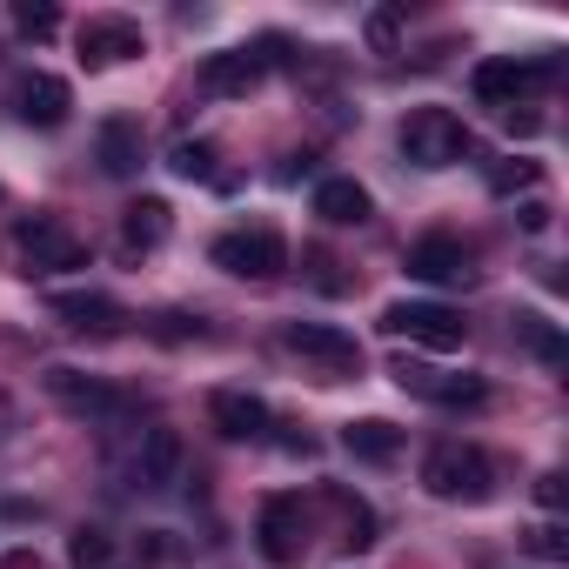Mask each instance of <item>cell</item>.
Here are the masks:
<instances>
[{"label": "cell", "mask_w": 569, "mask_h": 569, "mask_svg": "<svg viewBox=\"0 0 569 569\" xmlns=\"http://www.w3.org/2000/svg\"><path fill=\"white\" fill-rule=\"evenodd\" d=\"M422 489L436 502H489L496 496V469L476 442H436L422 456Z\"/></svg>", "instance_id": "6da1fadb"}, {"label": "cell", "mask_w": 569, "mask_h": 569, "mask_svg": "<svg viewBox=\"0 0 569 569\" xmlns=\"http://www.w3.org/2000/svg\"><path fill=\"white\" fill-rule=\"evenodd\" d=\"M469 148H476V141H469V121L449 114V108H416V114L402 121V154H409L416 168H456Z\"/></svg>", "instance_id": "7a4b0ae2"}, {"label": "cell", "mask_w": 569, "mask_h": 569, "mask_svg": "<svg viewBox=\"0 0 569 569\" xmlns=\"http://www.w3.org/2000/svg\"><path fill=\"white\" fill-rule=\"evenodd\" d=\"M281 349L302 356V362H316L329 382L362 376V342L349 329H336V322H289V329H281Z\"/></svg>", "instance_id": "3957f363"}, {"label": "cell", "mask_w": 569, "mask_h": 569, "mask_svg": "<svg viewBox=\"0 0 569 569\" xmlns=\"http://www.w3.org/2000/svg\"><path fill=\"white\" fill-rule=\"evenodd\" d=\"M382 329L389 336H409V342H422L436 356H456L469 342V322L456 309H442V302H389L382 309Z\"/></svg>", "instance_id": "277c9868"}, {"label": "cell", "mask_w": 569, "mask_h": 569, "mask_svg": "<svg viewBox=\"0 0 569 569\" xmlns=\"http://www.w3.org/2000/svg\"><path fill=\"white\" fill-rule=\"evenodd\" d=\"M214 268L241 274V281H274L281 268H289V241H281L274 228H234L214 241Z\"/></svg>", "instance_id": "5b68a950"}, {"label": "cell", "mask_w": 569, "mask_h": 569, "mask_svg": "<svg viewBox=\"0 0 569 569\" xmlns=\"http://www.w3.org/2000/svg\"><path fill=\"white\" fill-rule=\"evenodd\" d=\"M542 81H549V61H516V54L476 61V74H469L476 101H482V108H509V114H516V101H529Z\"/></svg>", "instance_id": "8992f818"}, {"label": "cell", "mask_w": 569, "mask_h": 569, "mask_svg": "<svg viewBox=\"0 0 569 569\" xmlns=\"http://www.w3.org/2000/svg\"><path fill=\"white\" fill-rule=\"evenodd\" d=\"M274 41H261V48H221V54H208L201 61V94H214V101H234V94H248V88H261L268 81V68H274V54H268Z\"/></svg>", "instance_id": "52a82bcc"}, {"label": "cell", "mask_w": 569, "mask_h": 569, "mask_svg": "<svg viewBox=\"0 0 569 569\" xmlns=\"http://www.w3.org/2000/svg\"><path fill=\"white\" fill-rule=\"evenodd\" d=\"M14 241H21L28 268H41V274H54V268H81V261H88L81 234H74L68 221H54V214H34V221H21V228H14Z\"/></svg>", "instance_id": "ba28073f"}, {"label": "cell", "mask_w": 569, "mask_h": 569, "mask_svg": "<svg viewBox=\"0 0 569 569\" xmlns=\"http://www.w3.org/2000/svg\"><path fill=\"white\" fill-rule=\"evenodd\" d=\"M14 114L28 121V128H61L68 121V108H74V88L61 81V74H48V68H34V74H21L14 81Z\"/></svg>", "instance_id": "9c48e42d"}, {"label": "cell", "mask_w": 569, "mask_h": 569, "mask_svg": "<svg viewBox=\"0 0 569 569\" xmlns=\"http://www.w3.org/2000/svg\"><path fill=\"white\" fill-rule=\"evenodd\" d=\"M48 309H54L74 336H121V329H128V309H121L114 296H101V289H61Z\"/></svg>", "instance_id": "30bf717a"}, {"label": "cell", "mask_w": 569, "mask_h": 569, "mask_svg": "<svg viewBox=\"0 0 569 569\" xmlns=\"http://www.w3.org/2000/svg\"><path fill=\"white\" fill-rule=\"evenodd\" d=\"M48 396L74 416H128V396L108 389L101 376H81V369H48Z\"/></svg>", "instance_id": "8fae6325"}, {"label": "cell", "mask_w": 569, "mask_h": 569, "mask_svg": "<svg viewBox=\"0 0 569 569\" xmlns=\"http://www.w3.org/2000/svg\"><path fill=\"white\" fill-rule=\"evenodd\" d=\"M208 422H214L228 442H261V436L274 429L268 402H261V396H248V389H214V396H208Z\"/></svg>", "instance_id": "7c38bea8"}, {"label": "cell", "mask_w": 569, "mask_h": 569, "mask_svg": "<svg viewBox=\"0 0 569 569\" xmlns=\"http://www.w3.org/2000/svg\"><path fill=\"white\" fill-rule=\"evenodd\" d=\"M181 476V436L174 429H141L134 456H128V482L134 489H168Z\"/></svg>", "instance_id": "4fadbf2b"}, {"label": "cell", "mask_w": 569, "mask_h": 569, "mask_svg": "<svg viewBox=\"0 0 569 569\" xmlns=\"http://www.w3.org/2000/svg\"><path fill=\"white\" fill-rule=\"evenodd\" d=\"M402 389L436 402V409H482L489 402V382L482 376H449V369H402Z\"/></svg>", "instance_id": "5bb4252c"}, {"label": "cell", "mask_w": 569, "mask_h": 569, "mask_svg": "<svg viewBox=\"0 0 569 569\" xmlns=\"http://www.w3.org/2000/svg\"><path fill=\"white\" fill-rule=\"evenodd\" d=\"M141 48H148L141 28L121 21V14H101V21L81 28V61H88V68H121V61H134Z\"/></svg>", "instance_id": "9a60e30c"}, {"label": "cell", "mask_w": 569, "mask_h": 569, "mask_svg": "<svg viewBox=\"0 0 569 569\" xmlns=\"http://www.w3.org/2000/svg\"><path fill=\"white\" fill-rule=\"evenodd\" d=\"M261 556L268 562H281V569H289V562H302V496H274L268 509H261Z\"/></svg>", "instance_id": "2e32d148"}, {"label": "cell", "mask_w": 569, "mask_h": 569, "mask_svg": "<svg viewBox=\"0 0 569 569\" xmlns=\"http://www.w3.org/2000/svg\"><path fill=\"white\" fill-rule=\"evenodd\" d=\"M141 148H148V134H141L134 114H108V121L94 128V154H101V168H108L114 181L141 174Z\"/></svg>", "instance_id": "e0dca14e"}, {"label": "cell", "mask_w": 569, "mask_h": 569, "mask_svg": "<svg viewBox=\"0 0 569 569\" xmlns=\"http://www.w3.org/2000/svg\"><path fill=\"white\" fill-rule=\"evenodd\" d=\"M409 274H416V281H436V289L469 281V248L449 241V234H422V241L409 248Z\"/></svg>", "instance_id": "ac0fdd59"}, {"label": "cell", "mask_w": 569, "mask_h": 569, "mask_svg": "<svg viewBox=\"0 0 569 569\" xmlns=\"http://www.w3.org/2000/svg\"><path fill=\"white\" fill-rule=\"evenodd\" d=\"M316 214L336 221V228H356V221H369V188H362L356 174H329V181L316 188Z\"/></svg>", "instance_id": "d6986e66"}, {"label": "cell", "mask_w": 569, "mask_h": 569, "mask_svg": "<svg viewBox=\"0 0 569 569\" xmlns=\"http://www.w3.org/2000/svg\"><path fill=\"white\" fill-rule=\"evenodd\" d=\"M342 449H349L356 462H396V456H402V429L382 422V416H362V422L342 429Z\"/></svg>", "instance_id": "ffe728a7"}, {"label": "cell", "mask_w": 569, "mask_h": 569, "mask_svg": "<svg viewBox=\"0 0 569 569\" xmlns=\"http://www.w3.org/2000/svg\"><path fill=\"white\" fill-rule=\"evenodd\" d=\"M168 228H174V221H168V201L148 194V201H134V208L121 214V248H128V254H148V248L168 241Z\"/></svg>", "instance_id": "44dd1931"}, {"label": "cell", "mask_w": 569, "mask_h": 569, "mask_svg": "<svg viewBox=\"0 0 569 569\" xmlns=\"http://www.w3.org/2000/svg\"><path fill=\"white\" fill-rule=\"evenodd\" d=\"M168 168H174L181 181H214V141H174Z\"/></svg>", "instance_id": "7402d4cb"}, {"label": "cell", "mask_w": 569, "mask_h": 569, "mask_svg": "<svg viewBox=\"0 0 569 569\" xmlns=\"http://www.w3.org/2000/svg\"><path fill=\"white\" fill-rule=\"evenodd\" d=\"M68 562H74V569H108V562H114V536H108V529H74Z\"/></svg>", "instance_id": "603a6c76"}, {"label": "cell", "mask_w": 569, "mask_h": 569, "mask_svg": "<svg viewBox=\"0 0 569 569\" xmlns=\"http://www.w3.org/2000/svg\"><path fill=\"white\" fill-rule=\"evenodd\" d=\"M516 329L529 336V349H536L542 362H562V336H556V329H549L542 316H516Z\"/></svg>", "instance_id": "cb8c5ba5"}, {"label": "cell", "mask_w": 569, "mask_h": 569, "mask_svg": "<svg viewBox=\"0 0 569 569\" xmlns=\"http://www.w3.org/2000/svg\"><path fill=\"white\" fill-rule=\"evenodd\" d=\"M14 28L34 34V41H48V34L61 28V14H54V8H14Z\"/></svg>", "instance_id": "d4e9b609"}, {"label": "cell", "mask_w": 569, "mask_h": 569, "mask_svg": "<svg viewBox=\"0 0 569 569\" xmlns=\"http://www.w3.org/2000/svg\"><path fill=\"white\" fill-rule=\"evenodd\" d=\"M536 174H542L536 161H516V168H496L489 188H496V194H509V188H536Z\"/></svg>", "instance_id": "484cf974"}, {"label": "cell", "mask_w": 569, "mask_h": 569, "mask_svg": "<svg viewBox=\"0 0 569 569\" xmlns=\"http://www.w3.org/2000/svg\"><path fill=\"white\" fill-rule=\"evenodd\" d=\"M396 21H402V14H396V8H382V14H376V21H369V34H376V48H389V41H396Z\"/></svg>", "instance_id": "4316f807"}, {"label": "cell", "mask_w": 569, "mask_h": 569, "mask_svg": "<svg viewBox=\"0 0 569 569\" xmlns=\"http://www.w3.org/2000/svg\"><path fill=\"white\" fill-rule=\"evenodd\" d=\"M529 549H536V556H549V562H556V556H562V536H556V529H529Z\"/></svg>", "instance_id": "83f0119b"}, {"label": "cell", "mask_w": 569, "mask_h": 569, "mask_svg": "<svg viewBox=\"0 0 569 569\" xmlns=\"http://www.w3.org/2000/svg\"><path fill=\"white\" fill-rule=\"evenodd\" d=\"M536 496H542L549 509H562V476H542V482H536Z\"/></svg>", "instance_id": "f1b7e54d"}, {"label": "cell", "mask_w": 569, "mask_h": 569, "mask_svg": "<svg viewBox=\"0 0 569 569\" xmlns=\"http://www.w3.org/2000/svg\"><path fill=\"white\" fill-rule=\"evenodd\" d=\"M522 228H529V234H536V228H549V208H542V201H529V208H522Z\"/></svg>", "instance_id": "f546056e"}]
</instances>
